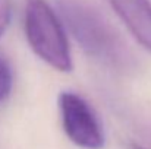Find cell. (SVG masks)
<instances>
[{
	"instance_id": "cell-1",
	"label": "cell",
	"mask_w": 151,
	"mask_h": 149,
	"mask_svg": "<svg viewBox=\"0 0 151 149\" xmlns=\"http://www.w3.org/2000/svg\"><path fill=\"white\" fill-rule=\"evenodd\" d=\"M60 19L82 51L100 64L128 72L135 60L119 32L100 12L84 0H56Z\"/></svg>"
},
{
	"instance_id": "cell-2",
	"label": "cell",
	"mask_w": 151,
	"mask_h": 149,
	"mask_svg": "<svg viewBox=\"0 0 151 149\" xmlns=\"http://www.w3.org/2000/svg\"><path fill=\"white\" fill-rule=\"evenodd\" d=\"M24 31L32 53L53 70L73 69L66 28L47 0H25Z\"/></svg>"
},
{
	"instance_id": "cell-3",
	"label": "cell",
	"mask_w": 151,
	"mask_h": 149,
	"mask_svg": "<svg viewBox=\"0 0 151 149\" xmlns=\"http://www.w3.org/2000/svg\"><path fill=\"white\" fill-rule=\"evenodd\" d=\"M62 129L66 138L81 149H103L106 135L96 108L73 91H63L57 97Z\"/></svg>"
},
{
	"instance_id": "cell-4",
	"label": "cell",
	"mask_w": 151,
	"mask_h": 149,
	"mask_svg": "<svg viewBox=\"0 0 151 149\" xmlns=\"http://www.w3.org/2000/svg\"><path fill=\"white\" fill-rule=\"evenodd\" d=\"M131 35L151 53V0H109Z\"/></svg>"
},
{
	"instance_id": "cell-5",
	"label": "cell",
	"mask_w": 151,
	"mask_h": 149,
	"mask_svg": "<svg viewBox=\"0 0 151 149\" xmlns=\"http://www.w3.org/2000/svg\"><path fill=\"white\" fill-rule=\"evenodd\" d=\"M13 88V69L4 54L0 53V104L7 98Z\"/></svg>"
},
{
	"instance_id": "cell-6",
	"label": "cell",
	"mask_w": 151,
	"mask_h": 149,
	"mask_svg": "<svg viewBox=\"0 0 151 149\" xmlns=\"http://www.w3.org/2000/svg\"><path fill=\"white\" fill-rule=\"evenodd\" d=\"M13 0H0V38L7 31L12 21Z\"/></svg>"
},
{
	"instance_id": "cell-7",
	"label": "cell",
	"mask_w": 151,
	"mask_h": 149,
	"mask_svg": "<svg viewBox=\"0 0 151 149\" xmlns=\"http://www.w3.org/2000/svg\"><path fill=\"white\" fill-rule=\"evenodd\" d=\"M131 149H145L144 146L138 145V143H131Z\"/></svg>"
}]
</instances>
